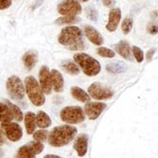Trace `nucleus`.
Returning a JSON list of instances; mask_svg holds the SVG:
<instances>
[{"label": "nucleus", "mask_w": 158, "mask_h": 158, "mask_svg": "<svg viewBox=\"0 0 158 158\" xmlns=\"http://www.w3.org/2000/svg\"><path fill=\"white\" fill-rule=\"evenodd\" d=\"M58 42L70 51L85 50V48L82 31L75 25L66 26L62 28L58 36Z\"/></svg>", "instance_id": "nucleus-1"}, {"label": "nucleus", "mask_w": 158, "mask_h": 158, "mask_svg": "<svg viewBox=\"0 0 158 158\" xmlns=\"http://www.w3.org/2000/svg\"><path fill=\"white\" fill-rule=\"evenodd\" d=\"M78 133V129L71 125L54 127L49 134V143L54 148H61L71 143Z\"/></svg>", "instance_id": "nucleus-2"}, {"label": "nucleus", "mask_w": 158, "mask_h": 158, "mask_svg": "<svg viewBox=\"0 0 158 158\" xmlns=\"http://www.w3.org/2000/svg\"><path fill=\"white\" fill-rule=\"evenodd\" d=\"M24 86L26 94L34 106L40 107L45 104L46 97L44 95V91L41 88L39 81L35 78L33 76L26 77L24 80Z\"/></svg>", "instance_id": "nucleus-3"}, {"label": "nucleus", "mask_w": 158, "mask_h": 158, "mask_svg": "<svg viewBox=\"0 0 158 158\" xmlns=\"http://www.w3.org/2000/svg\"><path fill=\"white\" fill-rule=\"evenodd\" d=\"M74 60L86 76L89 77L96 76L101 71V64L99 63V61L96 60L87 53L85 52L76 53L74 56Z\"/></svg>", "instance_id": "nucleus-4"}, {"label": "nucleus", "mask_w": 158, "mask_h": 158, "mask_svg": "<svg viewBox=\"0 0 158 158\" xmlns=\"http://www.w3.org/2000/svg\"><path fill=\"white\" fill-rule=\"evenodd\" d=\"M60 118L68 124H78L85 119V114L79 106H68L61 110Z\"/></svg>", "instance_id": "nucleus-5"}, {"label": "nucleus", "mask_w": 158, "mask_h": 158, "mask_svg": "<svg viewBox=\"0 0 158 158\" xmlns=\"http://www.w3.org/2000/svg\"><path fill=\"white\" fill-rule=\"evenodd\" d=\"M7 92L13 100H23L25 94V86L18 76H11L6 81Z\"/></svg>", "instance_id": "nucleus-6"}, {"label": "nucleus", "mask_w": 158, "mask_h": 158, "mask_svg": "<svg viewBox=\"0 0 158 158\" xmlns=\"http://www.w3.org/2000/svg\"><path fill=\"white\" fill-rule=\"evenodd\" d=\"M88 94L95 100H106L113 97L114 91L109 86L95 81L88 87Z\"/></svg>", "instance_id": "nucleus-7"}, {"label": "nucleus", "mask_w": 158, "mask_h": 158, "mask_svg": "<svg viewBox=\"0 0 158 158\" xmlns=\"http://www.w3.org/2000/svg\"><path fill=\"white\" fill-rule=\"evenodd\" d=\"M81 6L77 0H63L57 6V12L62 16H77L81 13Z\"/></svg>", "instance_id": "nucleus-8"}, {"label": "nucleus", "mask_w": 158, "mask_h": 158, "mask_svg": "<svg viewBox=\"0 0 158 158\" xmlns=\"http://www.w3.org/2000/svg\"><path fill=\"white\" fill-rule=\"evenodd\" d=\"M1 129L7 139L11 142H18L23 137V129L16 122L1 123Z\"/></svg>", "instance_id": "nucleus-9"}, {"label": "nucleus", "mask_w": 158, "mask_h": 158, "mask_svg": "<svg viewBox=\"0 0 158 158\" xmlns=\"http://www.w3.org/2000/svg\"><path fill=\"white\" fill-rule=\"evenodd\" d=\"M39 85L45 94H51L52 89L51 71L48 66H42L39 71Z\"/></svg>", "instance_id": "nucleus-10"}, {"label": "nucleus", "mask_w": 158, "mask_h": 158, "mask_svg": "<svg viewBox=\"0 0 158 158\" xmlns=\"http://www.w3.org/2000/svg\"><path fill=\"white\" fill-rule=\"evenodd\" d=\"M107 108L105 103L101 102H88L85 106V114L87 115V118L90 120L97 119L100 114L104 112V110Z\"/></svg>", "instance_id": "nucleus-11"}, {"label": "nucleus", "mask_w": 158, "mask_h": 158, "mask_svg": "<svg viewBox=\"0 0 158 158\" xmlns=\"http://www.w3.org/2000/svg\"><path fill=\"white\" fill-rule=\"evenodd\" d=\"M121 19V10L119 8H113L109 14V20L106 25V28L110 32L116 30Z\"/></svg>", "instance_id": "nucleus-12"}, {"label": "nucleus", "mask_w": 158, "mask_h": 158, "mask_svg": "<svg viewBox=\"0 0 158 158\" xmlns=\"http://www.w3.org/2000/svg\"><path fill=\"white\" fill-rule=\"evenodd\" d=\"M88 148V136L86 134H81L74 142V148L80 157H84L87 152Z\"/></svg>", "instance_id": "nucleus-13"}, {"label": "nucleus", "mask_w": 158, "mask_h": 158, "mask_svg": "<svg viewBox=\"0 0 158 158\" xmlns=\"http://www.w3.org/2000/svg\"><path fill=\"white\" fill-rule=\"evenodd\" d=\"M84 30H85V36L92 44H94L96 46H101L103 43H104V39H103L100 32L96 28H94L93 26L85 25Z\"/></svg>", "instance_id": "nucleus-14"}, {"label": "nucleus", "mask_w": 158, "mask_h": 158, "mask_svg": "<svg viewBox=\"0 0 158 158\" xmlns=\"http://www.w3.org/2000/svg\"><path fill=\"white\" fill-rule=\"evenodd\" d=\"M115 52H118L120 56H122L126 60H132V48L130 47L129 43L124 40H121L118 44L114 46Z\"/></svg>", "instance_id": "nucleus-15"}, {"label": "nucleus", "mask_w": 158, "mask_h": 158, "mask_svg": "<svg viewBox=\"0 0 158 158\" xmlns=\"http://www.w3.org/2000/svg\"><path fill=\"white\" fill-rule=\"evenodd\" d=\"M51 76H52V84L53 90L57 93L62 92L64 89V80L62 74L56 69H52L51 71Z\"/></svg>", "instance_id": "nucleus-16"}, {"label": "nucleus", "mask_w": 158, "mask_h": 158, "mask_svg": "<svg viewBox=\"0 0 158 158\" xmlns=\"http://www.w3.org/2000/svg\"><path fill=\"white\" fill-rule=\"evenodd\" d=\"M37 60H38V54L36 52H34V51L26 52L23 56V61L24 67L28 71H31L33 69L34 66H35L37 63Z\"/></svg>", "instance_id": "nucleus-17"}, {"label": "nucleus", "mask_w": 158, "mask_h": 158, "mask_svg": "<svg viewBox=\"0 0 158 158\" xmlns=\"http://www.w3.org/2000/svg\"><path fill=\"white\" fill-rule=\"evenodd\" d=\"M24 124L27 134H33L35 132V129L37 127L36 122V114L32 112H27L24 115Z\"/></svg>", "instance_id": "nucleus-18"}, {"label": "nucleus", "mask_w": 158, "mask_h": 158, "mask_svg": "<svg viewBox=\"0 0 158 158\" xmlns=\"http://www.w3.org/2000/svg\"><path fill=\"white\" fill-rule=\"evenodd\" d=\"M106 70L111 74H121L127 70V66L121 61H114V62H109L106 65Z\"/></svg>", "instance_id": "nucleus-19"}, {"label": "nucleus", "mask_w": 158, "mask_h": 158, "mask_svg": "<svg viewBox=\"0 0 158 158\" xmlns=\"http://www.w3.org/2000/svg\"><path fill=\"white\" fill-rule=\"evenodd\" d=\"M71 94L73 98L81 102V103H88L90 102V96L88 93H86L85 90L79 86H72L71 88Z\"/></svg>", "instance_id": "nucleus-20"}, {"label": "nucleus", "mask_w": 158, "mask_h": 158, "mask_svg": "<svg viewBox=\"0 0 158 158\" xmlns=\"http://www.w3.org/2000/svg\"><path fill=\"white\" fill-rule=\"evenodd\" d=\"M36 122L38 127H40L41 129H45L51 126L52 119L48 114H46L43 111H40L36 114Z\"/></svg>", "instance_id": "nucleus-21"}, {"label": "nucleus", "mask_w": 158, "mask_h": 158, "mask_svg": "<svg viewBox=\"0 0 158 158\" xmlns=\"http://www.w3.org/2000/svg\"><path fill=\"white\" fill-rule=\"evenodd\" d=\"M13 119L14 118L9 107L7 106L6 103L0 102V122L1 123L11 122Z\"/></svg>", "instance_id": "nucleus-22"}, {"label": "nucleus", "mask_w": 158, "mask_h": 158, "mask_svg": "<svg viewBox=\"0 0 158 158\" xmlns=\"http://www.w3.org/2000/svg\"><path fill=\"white\" fill-rule=\"evenodd\" d=\"M62 69L70 75H79L80 74V67L76 62L72 60H64L61 63Z\"/></svg>", "instance_id": "nucleus-23"}, {"label": "nucleus", "mask_w": 158, "mask_h": 158, "mask_svg": "<svg viewBox=\"0 0 158 158\" xmlns=\"http://www.w3.org/2000/svg\"><path fill=\"white\" fill-rule=\"evenodd\" d=\"M4 103H6L7 106L9 107L10 111H11V114L13 115V118L17 120V121H22L24 118H23V114L22 112V110H20L18 106H16L15 104H13V103H11L9 100L5 99L4 100Z\"/></svg>", "instance_id": "nucleus-24"}, {"label": "nucleus", "mask_w": 158, "mask_h": 158, "mask_svg": "<svg viewBox=\"0 0 158 158\" xmlns=\"http://www.w3.org/2000/svg\"><path fill=\"white\" fill-rule=\"evenodd\" d=\"M81 19L77 16H63L60 17L57 19H56L54 23L57 25H71V24H76L80 23Z\"/></svg>", "instance_id": "nucleus-25"}, {"label": "nucleus", "mask_w": 158, "mask_h": 158, "mask_svg": "<svg viewBox=\"0 0 158 158\" xmlns=\"http://www.w3.org/2000/svg\"><path fill=\"white\" fill-rule=\"evenodd\" d=\"M16 158H35V154L31 152V149L28 148V146L25 145L19 148Z\"/></svg>", "instance_id": "nucleus-26"}, {"label": "nucleus", "mask_w": 158, "mask_h": 158, "mask_svg": "<svg viewBox=\"0 0 158 158\" xmlns=\"http://www.w3.org/2000/svg\"><path fill=\"white\" fill-rule=\"evenodd\" d=\"M49 132L47 131L45 129H41L38 130V131L34 132L33 133V139L34 141H37V142H45L47 139H49Z\"/></svg>", "instance_id": "nucleus-27"}, {"label": "nucleus", "mask_w": 158, "mask_h": 158, "mask_svg": "<svg viewBox=\"0 0 158 158\" xmlns=\"http://www.w3.org/2000/svg\"><path fill=\"white\" fill-rule=\"evenodd\" d=\"M27 146H28V148L31 149V152L35 155L41 153L44 150V145L41 142L33 141V142H30Z\"/></svg>", "instance_id": "nucleus-28"}, {"label": "nucleus", "mask_w": 158, "mask_h": 158, "mask_svg": "<svg viewBox=\"0 0 158 158\" xmlns=\"http://www.w3.org/2000/svg\"><path fill=\"white\" fill-rule=\"evenodd\" d=\"M85 15L88 19H90L91 22H97L98 20V12L94 7L88 6L85 8Z\"/></svg>", "instance_id": "nucleus-29"}, {"label": "nucleus", "mask_w": 158, "mask_h": 158, "mask_svg": "<svg viewBox=\"0 0 158 158\" xmlns=\"http://www.w3.org/2000/svg\"><path fill=\"white\" fill-rule=\"evenodd\" d=\"M97 53L102 57H106V58H113L115 56V52L109 49V48H105V47H100L97 49Z\"/></svg>", "instance_id": "nucleus-30"}, {"label": "nucleus", "mask_w": 158, "mask_h": 158, "mask_svg": "<svg viewBox=\"0 0 158 158\" xmlns=\"http://www.w3.org/2000/svg\"><path fill=\"white\" fill-rule=\"evenodd\" d=\"M133 27V19L131 18H125L121 23V30L124 34H128L132 30Z\"/></svg>", "instance_id": "nucleus-31"}, {"label": "nucleus", "mask_w": 158, "mask_h": 158, "mask_svg": "<svg viewBox=\"0 0 158 158\" xmlns=\"http://www.w3.org/2000/svg\"><path fill=\"white\" fill-rule=\"evenodd\" d=\"M132 52H133V56L137 60V62H139V63L143 62V58H145V56H143V52L140 49L139 47L133 46L132 47Z\"/></svg>", "instance_id": "nucleus-32"}, {"label": "nucleus", "mask_w": 158, "mask_h": 158, "mask_svg": "<svg viewBox=\"0 0 158 158\" xmlns=\"http://www.w3.org/2000/svg\"><path fill=\"white\" fill-rule=\"evenodd\" d=\"M147 29H148V32L149 34H152V35H155V34L158 33V23L152 22V23H148Z\"/></svg>", "instance_id": "nucleus-33"}, {"label": "nucleus", "mask_w": 158, "mask_h": 158, "mask_svg": "<svg viewBox=\"0 0 158 158\" xmlns=\"http://www.w3.org/2000/svg\"><path fill=\"white\" fill-rule=\"evenodd\" d=\"M12 5V0H0V10L8 9Z\"/></svg>", "instance_id": "nucleus-34"}, {"label": "nucleus", "mask_w": 158, "mask_h": 158, "mask_svg": "<svg viewBox=\"0 0 158 158\" xmlns=\"http://www.w3.org/2000/svg\"><path fill=\"white\" fill-rule=\"evenodd\" d=\"M155 52H156V49H154V48H152V49H150V50H148V51L147 52L146 59H147L148 62H150V61H152V57H153V56H154Z\"/></svg>", "instance_id": "nucleus-35"}, {"label": "nucleus", "mask_w": 158, "mask_h": 158, "mask_svg": "<svg viewBox=\"0 0 158 158\" xmlns=\"http://www.w3.org/2000/svg\"><path fill=\"white\" fill-rule=\"evenodd\" d=\"M103 5L105 7H108V8H111L115 4V0H102Z\"/></svg>", "instance_id": "nucleus-36"}, {"label": "nucleus", "mask_w": 158, "mask_h": 158, "mask_svg": "<svg viewBox=\"0 0 158 158\" xmlns=\"http://www.w3.org/2000/svg\"><path fill=\"white\" fill-rule=\"evenodd\" d=\"M5 143V138H4V133L0 130V146H2Z\"/></svg>", "instance_id": "nucleus-37"}, {"label": "nucleus", "mask_w": 158, "mask_h": 158, "mask_svg": "<svg viewBox=\"0 0 158 158\" xmlns=\"http://www.w3.org/2000/svg\"><path fill=\"white\" fill-rule=\"evenodd\" d=\"M44 158H62L58 155H54V154H47Z\"/></svg>", "instance_id": "nucleus-38"}, {"label": "nucleus", "mask_w": 158, "mask_h": 158, "mask_svg": "<svg viewBox=\"0 0 158 158\" xmlns=\"http://www.w3.org/2000/svg\"><path fill=\"white\" fill-rule=\"evenodd\" d=\"M4 155V152H3V150L1 149V148H0V157H2Z\"/></svg>", "instance_id": "nucleus-39"}, {"label": "nucleus", "mask_w": 158, "mask_h": 158, "mask_svg": "<svg viewBox=\"0 0 158 158\" xmlns=\"http://www.w3.org/2000/svg\"><path fill=\"white\" fill-rule=\"evenodd\" d=\"M80 1H82V2H87L88 0H80Z\"/></svg>", "instance_id": "nucleus-40"}]
</instances>
